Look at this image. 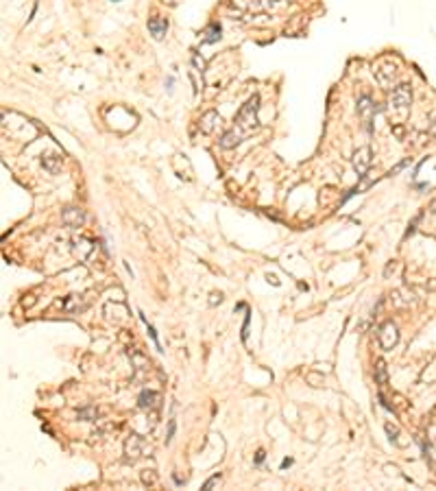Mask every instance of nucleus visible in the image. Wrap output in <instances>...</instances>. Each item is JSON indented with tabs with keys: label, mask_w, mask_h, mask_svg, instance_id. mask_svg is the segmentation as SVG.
Instances as JSON below:
<instances>
[{
	"label": "nucleus",
	"mask_w": 436,
	"mask_h": 491,
	"mask_svg": "<svg viewBox=\"0 0 436 491\" xmlns=\"http://www.w3.org/2000/svg\"><path fill=\"white\" fill-rule=\"evenodd\" d=\"M410 162H412V160H410V158H405L404 162H399V164H397V166H395V168H390V170H388V175H397V173H399V170H404V168H405V166H408V164H410Z\"/></svg>",
	"instance_id": "a211bd4d"
},
{
	"label": "nucleus",
	"mask_w": 436,
	"mask_h": 491,
	"mask_svg": "<svg viewBox=\"0 0 436 491\" xmlns=\"http://www.w3.org/2000/svg\"><path fill=\"white\" fill-rule=\"evenodd\" d=\"M220 299H222V295H220V293H218V295H216V293H214V295H212V299H210V303H212V306H214V303L218 301V303H220Z\"/></svg>",
	"instance_id": "412c9836"
},
{
	"label": "nucleus",
	"mask_w": 436,
	"mask_h": 491,
	"mask_svg": "<svg viewBox=\"0 0 436 491\" xmlns=\"http://www.w3.org/2000/svg\"><path fill=\"white\" fill-rule=\"evenodd\" d=\"M375 382L386 384V364H384V360H377V367H375Z\"/></svg>",
	"instance_id": "4468645a"
},
{
	"label": "nucleus",
	"mask_w": 436,
	"mask_h": 491,
	"mask_svg": "<svg viewBox=\"0 0 436 491\" xmlns=\"http://www.w3.org/2000/svg\"><path fill=\"white\" fill-rule=\"evenodd\" d=\"M242 140H245V133H242L240 129L234 127V129H229V131L222 133V138H220V142L218 144H220V149H236Z\"/></svg>",
	"instance_id": "0eeeda50"
},
{
	"label": "nucleus",
	"mask_w": 436,
	"mask_h": 491,
	"mask_svg": "<svg viewBox=\"0 0 436 491\" xmlns=\"http://www.w3.org/2000/svg\"><path fill=\"white\" fill-rule=\"evenodd\" d=\"M192 62H194V65H196V68L201 70V72H203V70H205V62H203V59L199 57V55H192Z\"/></svg>",
	"instance_id": "aec40b11"
},
{
	"label": "nucleus",
	"mask_w": 436,
	"mask_h": 491,
	"mask_svg": "<svg viewBox=\"0 0 436 491\" xmlns=\"http://www.w3.org/2000/svg\"><path fill=\"white\" fill-rule=\"evenodd\" d=\"M142 450H144V441H142L138 434H133V437H131L129 441H126V445H125V452H126V457H129L131 460L142 457Z\"/></svg>",
	"instance_id": "6e6552de"
},
{
	"label": "nucleus",
	"mask_w": 436,
	"mask_h": 491,
	"mask_svg": "<svg viewBox=\"0 0 436 491\" xmlns=\"http://www.w3.org/2000/svg\"><path fill=\"white\" fill-rule=\"evenodd\" d=\"M430 212H434V214H436V199L430 203Z\"/></svg>",
	"instance_id": "b1692460"
},
{
	"label": "nucleus",
	"mask_w": 436,
	"mask_h": 491,
	"mask_svg": "<svg viewBox=\"0 0 436 491\" xmlns=\"http://www.w3.org/2000/svg\"><path fill=\"white\" fill-rule=\"evenodd\" d=\"M218 125H220V116H218V111H214V109L205 111V114L201 116V120H199V127H201L203 133H214Z\"/></svg>",
	"instance_id": "423d86ee"
},
{
	"label": "nucleus",
	"mask_w": 436,
	"mask_h": 491,
	"mask_svg": "<svg viewBox=\"0 0 436 491\" xmlns=\"http://www.w3.org/2000/svg\"><path fill=\"white\" fill-rule=\"evenodd\" d=\"M218 483H220V474H214V476H212V478L210 480H207V483L205 485H203V491H210L212 487H216V485Z\"/></svg>",
	"instance_id": "dca6fc26"
},
{
	"label": "nucleus",
	"mask_w": 436,
	"mask_h": 491,
	"mask_svg": "<svg viewBox=\"0 0 436 491\" xmlns=\"http://www.w3.org/2000/svg\"><path fill=\"white\" fill-rule=\"evenodd\" d=\"M377 341H379V345H382V349H393L395 345H397V341H399V330H397V326H395L393 321H386L382 327L377 330Z\"/></svg>",
	"instance_id": "f03ea898"
},
{
	"label": "nucleus",
	"mask_w": 436,
	"mask_h": 491,
	"mask_svg": "<svg viewBox=\"0 0 436 491\" xmlns=\"http://www.w3.org/2000/svg\"><path fill=\"white\" fill-rule=\"evenodd\" d=\"M140 319H142V321H144V323H146V319H144V315H140ZM146 327H149V336H151V338H153V341H155V347H157V349H161V345H159V341H157V332L153 330V326H149V323H146Z\"/></svg>",
	"instance_id": "f3484780"
},
{
	"label": "nucleus",
	"mask_w": 436,
	"mask_h": 491,
	"mask_svg": "<svg viewBox=\"0 0 436 491\" xmlns=\"http://www.w3.org/2000/svg\"><path fill=\"white\" fill-rule=\"evenodd\" d=\"M262 460H264V450H260V452H257V457H255V463L257 465H260Z\"/></svg>",
	"instance_id": "5701e85b"
},
{
	"label": "nucleus",
	"mask_w": 436,
	"mask_h": 491,
	"mask_svg": "<svg viewBox=\"0 0 436 491\" xmlns=\"http://www.w3.org/2000/svg\"><path fill=\"white\" fill-rule=\"evenodd\" d=\"M375 111H377V109H375L371 96H369V94H362V96H360V98H358V114L362 116L364 120H369V118H371V116L375 114Z\"/></svg>",
	"instance_id": "1a4fd4ad"
},
{
	"label": "nucleus",
	"mask_w": 436,
	"mask_h": 491,
	"mask_svg": "<svg viewBox=\"0 0 436 491\" xmlns=\"http://www.w3.org/2000/svg\"><path fill=\"white\" fill-rule=\"evenodd\" d=\"M149 31H151V35H153L155 39H161L166 35V31H168V22H166L164 18H151L149 20Z\"/></svg>",
	"instance_id": "9d476101"
},
{
	"label": "nucleus",
	"mask_w": 436,
	"mask_h": 491,
	"mask_svg": "<svg viewBox=\"0 0 436 491\" xmlns=\"http://www.w3.org/2000/svg\"><path fill=\"white\" fill-rule=\"evenodd\" d=\"M142 480H144V483H155V476L153 474H144L142 476Z\"/></svg>",
	"instance_id": "4be33fe9"
},
{
	"label": "nucleus",
	"mask_w": 436,
	"mask_h": 491,
	"mask_svg": "<svg viewBox=\"0 0 436 491\" xmlns=\"http://www.w3.org/2000/svg\"><path fill=\"white\" fill-rule=\"evenodd\" d=\"M116 2H120V0H116Z\"/></svg>",
	"instance_id": "393cba45"
},
{
	"label": "nucleus",
	"mask_w": 436,
	"mask_h": 491,
	"mask_svg": "<svg viewBox=\"0 0 436 491\" xmlns=\"http://www.w3.org/2000/svg\"><path fill=\"white\" fill-rule=\"evenodd\" d=\"M42 166L48 173H59V168H62V158H59V155H46V158H42Z\"/></svg>",
	"instance_id": "f8f14e48"
},
{
	"label": "nucleus",
	"mask_w": 436,
	"mask_h": 491,
	"mask_svg": "<svg viewBox=\"0 0 436 491\" xmlns=\"http://www.w3.org/2000/svg\"><path fill=\"white\" fill-rule=\"evenodd\" d=\"M62 221L68 227H81L85 223V214H83V210H81V207H63Z\"/></svg>",
	"instance_id": "39448f33"
},
{
	"label": "nucleus",
	"mask_w": 436,
	"mask_h": 491,
	"mask_svg": "<svg viewBox=\"0 0 436 491\" xmlns=\"http://www.w3.org/2000/svg\"><path fill=\"white\" fill-rule=\"evenodd\" d=\"M257 107H260V96L253 94L251 98L240 107V111H238L236 129H240L242 133H245V138L247 135H251L253 131L260 127V120H257Z\"/></svg>",
	"instance_id": "f257e3e1"
},
{
	"label": "nucleus",
	"mask_w": 436,
	"mask_h": 491,
	"mask_svg": "<svg viewBox=\"0 0 436 491\" xmlns=\"http://www.w3.org/2000/svg\"><path fill=\"white\" fill-rule=\"evenodd\" d=\"M175 428H177L175 419H170V424H168V437H166V443H170V441H172V437H175Z\"/></svg>",
	"instance_id": "6ab92c4d"
},
{
	"label": "nucleus",
	"mask_w": 436,
	"mask_h": 491,
	"mask_svg": "<svg viewBox=\"0 0 436 491\" xmlns=\"http://www.w3.org/2000/svg\"><path fill=\"white\" fill-rule=\"evenodd\" d=\"M410 100H412V90L408 83H402L390 92V105L393 107H408Z\"/></svg>",
	"instance_id": "20e7f679"
},
{
	"label": "nucleus",
	"mask_w": 436,
	"mask_h": 491,
	"mask_svg": "<svg viewBox=\"0 0 436 491\" xmlns=\"http://www.w3.org/2000/svg\"><path fill=\"white\" fill-rule=\"evenodd\" d=\"M138 402H140V408H157L159 406V395L155 391H142Z\"/></svg>",
	"instance_id": "9b49d317"
},
{
	"label": "nucleus",
	"mask_w": 436,
	"mask_h": 491,
	"mask_svg": "<svg viewBox=\"0 0 436 491\" xmlns=\"http://www.w3.org/2000/svg\"><path fill=\"white\" fill-rule=\"evenodd\" d=\"M353 168H356L358 177H364L371 168V149L369 146H362L353 153Z\"/></svg>",
	"instance_id": "7ed1b4c3"
},
{
	"label": "nucleus",
	"mask_w": 436,
	"mask_h": 491,
	"mask_svg": "<svg viewBox=\"0 0 436 491\" xmlns=\"http://www.w3.org/2000/svg\"><path fill=\"white\" fill-rule=\"evenodd\" d=\"M205 35H207V37L203 39V44H212V42H218V39H220V24L212 22L210 27H207Z\"/></svg>",
	"instance_id": "ddd939ff"
},
{
	"label": "nucleus",
	"mask_w": 436,
	"mask_h": 491,
	"mask_svg": "<svg viewBox=\"0 0 436 491\" xmlns=\"http://www.w3.org/2000/svg\"><path fill=\"white\" fill-rule=\"evenodd\" d=\"M96 415H98V411L96 408H83V411H79V419H85V422H92V419H96Z\"/></svg>",
	"instance_id": "2eb2a0df"
}]
</instances>
